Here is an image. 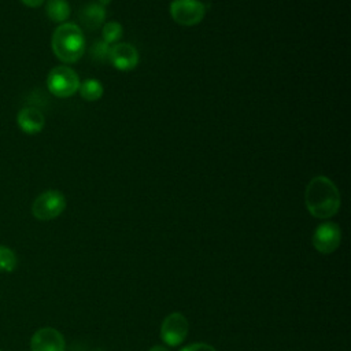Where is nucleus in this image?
I'll use <instances>...</instances> for the list:
<instances>
[{"mask_svg":"<svg viewBox=\"0 0 351 351\" xmlns=\"http://www.w3.org/2000/svg\"><path fill=\"white\" fill-rule=\"evenodd\" d=\"M304 202L313 217L330 218L340 208V192L332 180L325 176H317L306 188Z\"/></svg>","mask_w":351,"mask_h":351,"instance_id":"1","label":"nucleus"},{"mask_svg":"<svg viewBox=\"0 0 351 351\" xmlns=\"http://www.w3.org/2000/svg\"><path fill=\"white\" fill-rule=\"evenodd\" d=\"M52 51L55 56L64 63L77 62L85 51V38L82 30L74 23H62L52 34Z\"/></svg>","mask_w":351,"mask_h":351,"instance_id":"2","label":"nucleus"},{"mask_svg":"<svg viewBox=\"0 0 351 351\" xmlns=\"http://www.w3.org/2000/svg\"><path fill=\"white\" fill-rule=\"evenodd\" d=\"M80 78L74 70L67 66L53 67L47 77L49 92L58 97H70L80 88Z\"/></svg>","mask_w":351,"mask_h":351,"instance_id":"3","label":"nucleus"},{"mask_svg":"<svg viewBox=\"0 0 351 351\" xmlns=\"http://www.w3.org/2000/svg\"><path fill=\"white\" fill-rule=\"evenodd\" d=\"M64 208L66 199L63 193L56 189H49L34 199L32 204V214L40 221H49L59 217Z\"/></svg>","mask_w":351,"mask_h":351,"instance_id":"4","label":"nucleus"},{"mask_svg":"<svg viewBox=\"0 0 351 351\" xmlns=\"http://www.w3.org/2000/svg\"><path fill=\"white\" fill-rule=\"evenodd\" d=\"M206 14V7L200 0H173L170 3V15L181 26L197 25Z\"/></svg>","mask_w":351,"mask_h":351,"instance_id":"5","label":"nucleus"},{"mask_svg":"<svg viewBox=\"0 0 351 351\" xmlns=\"http://www.w3.org/2000/svg\"><path fill=\"white\" fill-rule=\"evenodd\" d=\"M341 241V230L335 222H324L318 225L313 233V245L321 254H332Z\"/></svg>","mask_w":351,"mask_h":351,"instance_id":"6","label":"nucleus"},{"mask_svg":"<svg viewBox=\"0 0 351 351\" xmlns=\"http://www.w3.org/2000/svg\"><path fill=\"white\" fill-rule=\"evenodd\" d=\"M188 335V321L181 313L169 314L160 325V337L167 346H178Z\"/></svg>","mask_w":351,"mask_h":351,"instance_id":"7","label":"nucleus"},{"mask_svg":"<svg viewBox=\"0 0 351 351\" xmlns=\"http://www.w3.org/2000/svg\"><path fill=\"white\" fill-rule=\"evenodd\" d=\"M32 351H64L63 335L51 326L41 328L34 332L30 339Z\"/></svg>","mask_w":351,"mask_h":351,"instance_id":"8","label":"nucleus"},{"mask_svg":"<svg viewBox=\"0 0 351 351\" xmlns=\"http://www.w3.org/2000/svg\"><path fill=\"white\" fill-rule=\"evenodd\" d=\"M108 60L115 69L121 71H129L137 66L138 52L133 45L128 43L115 44L112 48H110Z\"/></svg>","mask_w":351,"mask_h":351,"instance_id":"9","label":"nucleus"},{"mask_svg":"<svg viewBox=\"0 0 351 351\" xmlns=\"http://www.w3.org/2000/svg\"><path fill=\"white\" fill-rule=\"evenodd\" d=\"M16 123L23 133L36 134L43 130V128L45 125V118L38 108L25 107L18 112Z\"/></svg>","mask_w":351,"mask_h":351,"instance_id":"10","label":"nucleus"},{"mask_svg":"<svg viewBox=\"0 0 351 351\" xmlns=\"http://www.w3.org/2000/svg\"><path fill=\"white\" fill-rule=\"evenodd\" d=\"M106 19V8L99 3H88L80 11V22L86 30L99 29Z\"/></svg>","mask_w":351,"mask_h":351,"instance_id":"11","label":"nucleus"},{"mask_svg":"<svg viewBox=\"0 0 351 351\" xmlns=\"http://www.w3.org/2000/svg\"><path fill=\"white\" fill-rule=\"evenodd\" d=\"M45 12L52 22L62 23L70 16V5L66 0H48Z\"/></svg>","mask_w":351,"mask_h":351,"instance_id":"12","label":"nucleus"},{"mask_svg":"<svg viewBox=\"0 0 351 351\" xmlns=\"http://www.w3.org/2000/svg\"><path fill=\"white\" fill-rule=\"evenodd\" d=\"M80 95L82 99L88 100V101H95V100H99L103 95V86L100 84V81L97 80H85L84 82L80 84Z\"/></svg>","mask_w":351,"mask_h":351,"instance_id":"13","label":"nucleus"},{"mask_svg":"<svg viewBox=\"0 0 351 351\" xmlns=\"http://www.w3.org/2000/svg\"><path fill=\"white\" fill-rule=\"evenodd\" d=\"M101 36H103V41L106 44H114L117 43L121 36H122V26L121 23L118 22H108L104 25L103 27V32H101Z\"/></svg>","mask_w":351,"mask_h":351,"instance_id":"14","label":"nucleus"},{"mask_svg":"<svg viewBox=\"0 0 351 351\" xmlns=\"http://www.w3.org/2000/svg\"><path fill=\"white\" fill-rule=\"evenodd\" d=\"M16 267V256L14 251L5 245H0V270L12 271Z\"/></svg>","mask_w":351,"mask_h":351,"instance_id":"15","label":"nucleus"},{"mask_svg":"<svg viewBox=\"0 0 351 351\" xmlns=\"http://www.w3.org/2000/svg\"><path fill=\"white\" fill-rule=\"evenodd\" d=\"M90 55L97 62H106L108 60V55H110V45L106 44L104 41H96L92 47H90Z\"/></svg>","mask_w":351,"mask_h":351,"instance_id":"16","label":"nucleus"},{"mask_svg":"<svg viewBox=\"0 0 351 351\" xmlns=\"http://www.w3.org/2000/svg\"><path fill=\"white\" fill-rule=\"evenodd\" d=\"M181 351H215V348L207 343H193L184 347Z\"/></svg>","mask_w":351,"mask_h":351,"instance_id":"17","label":"nucleus"},{"mask_svg":"<svg viewBox=\"0 0 351 351\" xmlns=\"http://www.w3.org/2000/svg\"><path fill=\"white\" fill-rule=\"evenodd\" d=\"M25 5H27V7H30V8H37V7H40L45 0H21Z\"/></svg>","mask_w":351,"mask_h":351,"instance_id":"18","label":"nucleus"},{"mask_svg":"<svg viewBox=\"0 0 351 351\" xmlns=\"http://www.w3.org/2000/svg\"><path fill=\"white\" fill-rule=\"evenodd\" d=\"M148 351H170V350L166 348V347H163V346H154V347H151Z\"/></svg>","mask_w":351,"mask_h":351,"instance_id":"19","label":"nucleus"},{"mask_svg":"<svg viewBox=\"0 0 351 351\" xmlns=\"http://www.w3.org/2000/svg\"><path fill=\"white\" fill-rule=\"evenodd\" d=\"M110 1H111V0H99L97 3H99L100 5H103V7H104V5H107Z\"/></svg>","mask_w":351,"mask_h":351,"instance_id":"20","label":"nucleus"}]
</instances>
